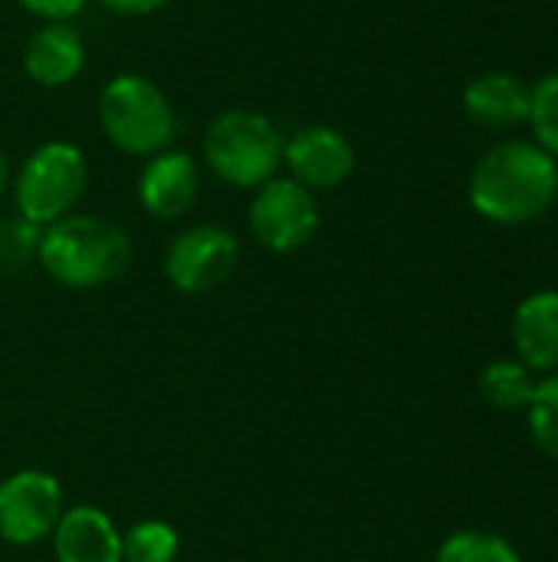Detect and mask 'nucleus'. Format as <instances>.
Here are the masks:
<instances>
[{
    "instance_id": "1",
    "label": "nucleus",
    "mask_w": 558,
    "mask_h": 562,
    "mask_svg": "<svg viewBox=\"0 0 558 562\" xmlns=\"http://www.w3.org/2000/svg\"><path fill=\"white\" fill-rule=\"evenodd\" d=\"M558 198L556 158L533 142H500L474 165L470 204L493 224H529Z\"/></svg>"
},
{
    "instance_id": "2",
    "label": "nucleus",
    "mask_w": 558,
    "mask_h": 562,
    "mask_svg": "<svg viewBox=\"0 0 558 562\" xmlns=\"http://www.w3.org/2000/svg\"><path fill=\"white\" fill-rule=\"evenodd\" d=\"M36 260L66 290H99L132 267V237L109 217L66 214L43 227Z\"/></svg>"
},
{
    "instance_id": "3",
    "label": "nucleus",
    "mask_w": 558,
    "mask_h": 562,
    "mask_svg": "<svg viewBox=\"0 0 558 562\" xmlns=\"http://www.w3.org/2000/svg\"><path fill=\"white\" fill-rule=\"evenodd\" d=\"M204 165L227 188L257 191L273 181L283 165L280 128L253 109H227L204 128Z\"/></svg>"
},
{
    "instance_id": "4",
    "label": "nucleus",
    "mask_w": 558,
    "mask_h": 562,
    "mask_svg": "<svg viewBox=\"0 0 558 562\" xmlns=\"http://www.w3.org/2000/svg\"><path fill=\"white\" fill-rule=\"evenodd\" d=\"M102 135L132 158H151L171 148L178 115L161 86L141 72H118L99 92Z\"/></svg>"
},
{
    "instance_id": "5",
    "label": "nucleus",
    "mask_w": 558,
    "mask_h": 562,
    "mask_svg": "<svg viewBox=\"0 0 558 562\" xmlns=\"http://www.w3.org/2000/svg\"><path fill=\"white\" fill-rule=\"evenodd\" d=\"M89 181V165L79 145L72 142H43L26 155L13 178V201L16 214L36 227H46L79 204L86 194Z\"/></svg>"
},
{
    "instance_id": "6",
    "label": "nucleus",
    "mask_w": 558,
    "mask_h": 562,
    "mask_svg": "<svg viewBox=\"0 0 558 562\" xmlns=\"http://www.w3.org/2000/svg\"><path fill=\"white\" fill-rule=\"evenodd\" d=\"M319 231L316 194L293 178H273L257 188L250 201V234L273 254L303 250Z\"/></svg>"
},
{
    "instance_id": "7",
    "label": "nucleus",
    "mask_w": 558,
    "mask_h": 562,
    "mask_svg": "<svg viewBox=\"0 0 558 562\" xmlns=\"http://www.w3.org/2000/svg\"><path fill=\"white\" fill-rule=\"evenodd\" d=\"M240 263L237 237L220 224H194L181 231L164 254V277L178 293H210L234 277Z\"/></svg>"
},
{
    "instance_id": "8",
    "label": "nucleus",
    "mask_w": 558,
    "mask_h": 562,
    "mask_svg": "<svg viewBox=\"0 0 558 562\" xmlns=\"http://www.w3.org/2000/svg\"><path fill=\"white\" fill-rule=\"evenodd\" d=\"M62 507V487L46 471H16L0 484V540L33 547L53 537Z\"/></svg>"
},
{
    "instance_id": "9",
    "label": "nucleus",
    "mask_w": 558,
    "mask_h": 562,
    "mask_svg": "<svg viewBox=\"0 0 558 562\" xmlns=\"http://www.w3.org/2000/svg\"><path fill=\"white\" fill-rule=\"evenodd\" d=\"M283 165L306 191H335L355 171V148L332 125H306L283 142Z\"/></svg>"
},
{
    "instance_id": "10",
    "label": "nucleus",
    "mask_w": 558,
    "mask_h": 562,
    "mask_svg": "<svg viewBox=\"0 0 558 562\" xmlns=\"http://www.w3.org/2000/svg\"><path fill=\"white\" fill-rule=\"evenodd\" d=\"M197 191H201V171L187 151L164 148L145 158V168L138 175V201L151 217L158 221L184 217L194 207Z\"/></svg>"
},
{
    "instance_id": "11",
    "label": "nucleus",
    "mask_w": 558,
    "mask_h": 562,
    "mask_svg": "<svg viewBox=\"0 0 558 562\" xmlns=\"http://www.w3.org/2000/svg\"><path fill=\"white\" fill-rule=\"evenodd\" d=\"M86 66V43L72 23H39L23 46V72L43 89L69 86Z\"/></svg>"
},
{
    "instance_id": "12",
    "label": "nucleus",
    "mask_w": 558,
    "mask_h": 562,
    "mask_svg": "<svg viewBox=\"0 0 558 562\" xmlns=\"http://www.w3.org/2000/svg\"><path fill=\"white\" fill-rule=\"evenodd\" d=\"M56 562H122V533L99 507H72L53 530Z\"/></svg>"
},
{
    "instance_id": "13",
    "label": "nucleus",
    "mask_w": 558,
    "mask_h": 562,
    "mask_svg": "<svg viewBox=\"0 0 558 562\" xmlns=\"http://www.w3.org/2000/svg\"><path fill=\"white\" fill-rule=\"evenodd\" d=\"M533 89L510 72H483L464 89V112L480 128H513L529 122Z\"/></svg>"
},
{
    "instance_id": "14",
    "label": "nucleus",
    "mask_w": 558,
    "mask_h": 562,
    "mask_svg": "<svg viewBox=\"0 0 558 562\" xmlns=\"http://www.w3.org/2000/svg\"><path fill=\"white\" fill-rule=\"evenodd\" d=\"M513 342L526 369L556 372L558 369V293L543 290L520 303L513 316Z\"/></svg>"
},
{
    "instance_id": "15",
    "label": "nucleus",
    "mask_w": 558,
    "mask_h": 562,
    "mask_svg": "<svg viewBox=\"0 0 558 562\" xmlns=\"http://www.w3.org/2000/svg\"><path fill=\"white\" fill-rule=\"evenodd\" d=\"M536 385L539 382L533 379V369H526L523 362H510V359L490 362L480 372V395L500 412L529 408V402L536 395Z\"/></svg>"
},
{
    "instance_id": "16",
    "label": "nucleus",
    "mask_w": 558,
    "mask_h": 562,
    "mask_svg": "<svg viewBox=\"0 0 558 562\" xmlns=\"http://www.w3.org/2000/svg\"><path fill=\"white\" fill-rule=\"evenodd\" d=\"M178 550V530L164 520H141L122 533V562H174Z\"/></svg>"
},
{
    "instance_id": "17",
    "label": "nucleus",
    "mask_w": 558,
    "mask_h": 562,
    "mask_svg": "<svg viewBox=\"0 0 558 562\" xmlns=\"http://www.w3.org/2000/svg\"><path fill=\"white\" fill-rule=\"evenodd\" d=\"M437 562H523L520 553L497 533L483 530H460L444 540L437 550Z\"/></svg>"
},
{
    "instance_id": "18",
    "label": "nucleus",
    "mask_w": 558,
    "mask_h": 562,
    "mask_svg": "<svg viewBox=\"0 0 558 562\" xmlns=\"http://www.w3.org/2000/svg\"><path fill=\"white\" fill-rule=\"evenodd\" d=\"M529 415V431H533V441L558 461V375L553 379H543L536 385V395L526 408Z\"/></svg>"
},
{
    "instance_id": "19",
    "label": "nucleus",
    "mask_w": 558,
    "mask_h": 562,
    "mask_svg": "<svg viewBox=\"0 0 558 562\" xmlns=\"http://www.w3.org/2000/svg\"><path fill=\"white\" fill-rule=\"evenodd\" d=\"M529 125H533L536 145L546 148L553 158H558V72L533 86Z\"/></svg>"
},
{
    "instance_id": "20",
    "label": "nucleus",
    "mask_w": 558,
    "mask_h": 562,
    "mask_svg": "<svg viewBox=\"0 0 558 562\" xmlns=\"http://www.w3.org/2000/svg\"><path fill=\"white\" fill-rule=\"evenodd\" d=\"M39 234L43 227L23 221L20 214L0 221V270H20L30 260H36Z\"/></svg>"
},
{
    "instance_id": "21",
    "label": "nucleus",
    "mask_w": 558,
    "mask_h": 562,
    "mask_svg": "<svg viewBox=\"0 0 558 562\" xmlns=\"http://www.w3.org/2000/svg\"><path fill=\"white\" fill-rule=\"evenodd\" d=\"M16 3L43 23H69L86 10L89 0H16Z\"/></svg>"
},
{
    "instance_id": "22",
    "label": "nucleus",
    "mask_w": 558,
    "mask_h": 562,
    "mask_svg": "<svg viewBox=\"0 0 558 562\" xmlns=\"http://www.w3.org/2000/svg\"><path fill=\"white\" fill-rule=\"evenodd\" d=\"M105 10L118 13V16H148L161 7H168L171 0H99Z\"/></svg>"
},
{
    "instance_id": "23",
    "label": "nucleus",
    "mask_w": 558,
    "mask_h": 562,
    "mask_svg": "<svg viewBox=\"0 0 558 562\" xmlns=\"http://www.w3.org/2000/svg\"><path fill=\"white\" fill-rule=\"evenodd\" d=\"M7 184H10V165H7V155L0 151V194L7 191Z\"/></svg>"
}]
</instances>
